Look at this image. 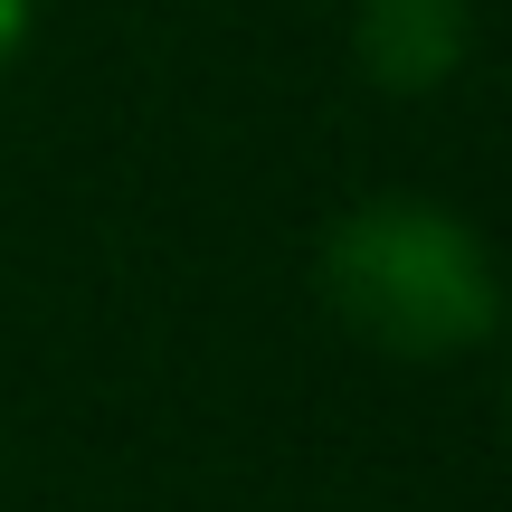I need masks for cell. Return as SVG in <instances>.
Here are the masks:
<instances>
[{"label":"cell","instance_id":"cell-3","mask_svg":"<svg viewBox=\"0 0 512 512\" xmlns=\"http://www.w3.org/2000/svg\"><path fill=\"white\" fill-rule=\"evenodd\" d=\"M19 48H29V0H0V76H10Z\"/></svg>","mask_w":512,"mask_h":512},{"label":"cell","instance_id":"cell-2","mask_svg":"<svg viewBox=\"0 0 512 512\" xmlns=\"http://www.w3.org/2000/svg\"><path fill=\"white\" fill-rule=\"evenodd\" d=\"M351 48H361L370 86L389 95H437L475 48V10L465 0H361L351 10Z\"/></svg>","mask_w":512,"mask_h":512},{"label":"cell","instance_id":"cell-1","mask_svg":"<svg viewBox=\"0 0 512 512\" xmlns=\"http://www.w3.org/2000/svg\"><path fill=\"white\" fill-rule=\"evenodd\" d=\"M323 304L389 361H446L494 332L503 275L456 209L389 190L323 228Z\"/></svg>","mask_w":512,"mask_h":512}]
</instances>
